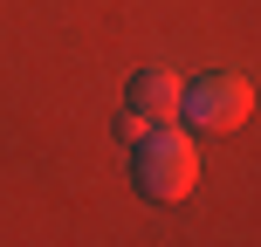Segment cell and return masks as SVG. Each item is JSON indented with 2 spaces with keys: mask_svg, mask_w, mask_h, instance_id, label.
Returning a JSON list of instances; mask_svg holds the SVG:
<instances>
[{
  "mask_svg": "<svg viewBox=\"0 0 261 247\" xmlns=\"http://www.w3.org/2000/svg\"><path fill=\"white\" fill-rule=\"evenodd\" d=\"M199 179V151L186 130L172 124H151L130 138V185H138V199H151V206H179L186 193H193Z\"/></svg>",
  "mask_w": 261,
  "mask_h": 247,
  "instance_id": "6da1fadb",
  "label": "cell"
},
{
  "mask_svg": "<svg viewBox=\"0 0 261 247\" xmlns=\"http://www.w3.org/2000/svg\"><path fill=\"white\" fill-rule=\"evenodd\" d=\"M248 110H254V90L234 69H206V76L179 83V124H193V130H241Z\"/></svg>",
  "mask_w": 261,
  "mask_h": 247,
  "instance_id": "7a4b0ae2",
  "label": "cell"
},
{
  "mask_svg": "<svg viewBox=\"0 0 261 247\" xmlns=\"http://www.w3.org/2000/svg\"><path fill=\"white\" fill-rule=\"evenodd\" d=\"M124 110L144 124H179V76L172 69H138L124 90Z\"/></svg>",
  "mask_w": 261,
  "mask_h": 247,
  "instance_id": "3957f363",
  "label": "cell"
}]
</instances>
